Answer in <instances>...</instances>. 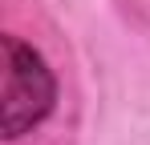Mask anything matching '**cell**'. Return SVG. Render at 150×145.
Wrapping results in <instances>:
<instances>
[{"label": "cell", "mask_w": 150, "mask_h": 145, "mask_svg": "<svg viewBox=\"0 0 150 145\" xmlns=\"http://www.w3.org/2000/svg\"><path fill=\"white\" fill-rule=\"evenodd\" d=\"M53 109V72L45 61L21 45L16 36H4V77H0V129L4 137H21Z\"/></svg>", "instance_id": "cell-1"}]
</instances>
